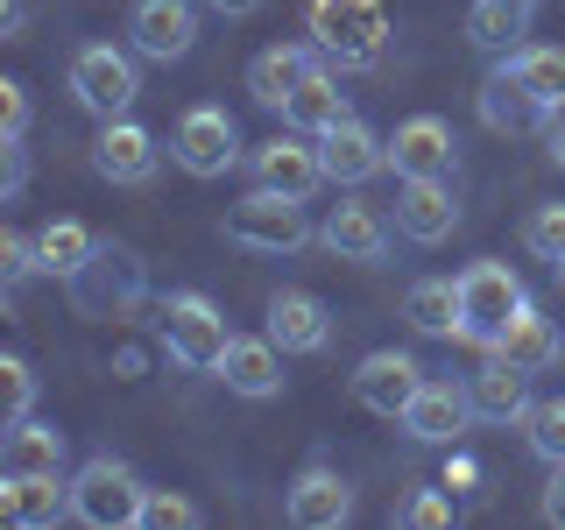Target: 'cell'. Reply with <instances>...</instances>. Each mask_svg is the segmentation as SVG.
I'll return each instance as SVG.
<instances>
[{"mask_svg": "<svg viewBox=\"0 0 565 530\" xmlns=\"http://www.w3.org/2000/svg\"><path fill=\"white\" fill-rule=\"evenodd\" d=\"M509 8H523V14H530V8H537V0H509Z\"/></svg>", "mask_w": 565, "mask_h": 530, "instance_id": "obj_45", "label": "cell"}, {"mask_svg": "<svg viewBox=\"0 0 565 530\" xmlns=\"http://www.w3.org/2000/svg\"><path fill=\"white\" fill-rule=\"evenodd\" d=\"M396 523H411V530H446V523H452V495H446V488H417L411 502L396 509Z\"/></svg>", "mask_w": 565, "mask_h": 530, "instance_id": "obj_35", "label": "cell"}, {"mask_svg": "<svg viewBox=\"0 0 565 530\" xmlns=\"http://www.w3.org/2000/svg\"><path fill=\"white\" fill-rule=\"evenodd\" d=\"M523 247H530L537 262H552V269H558V255H565V205H530Z\"/></svg>", "mask_w": 565, "mask_h": 530, "instance_id": "obj_34", "label": "cell"}, {"mask_svg": "<svg viewBox=\"0 0 565 530\" xmlns=\"http://www.w3.org/2000/svg\"><path fill=\"white\" fill-rule=\"evenodd\" d=\"M311 35L326 64L375 71L388 50V0H311Z\"/></svg>", "mask_w": 565, "mask_h": 530, "instance_id": "obj_1", "label": "cell"}, {"mask_svg": "<svg viewBox=\"0 0 565 530\" xmlns=\"http://www.w3.org/2000/svg\"><path fill=\"white\" fill-rule=\"evenodd\" d=\"M318 57L326 50H305V43H269L255 64H247V93H255V106H269V114H282V99L297 93V85L318 71Z\"/></svg>", "mask_w": 565, "mask_h": 530, "instance_id": "obj_22", "label": "cell"}, {"mask_svg": "<svg viewBox=\"0 0 565 530\" xmlns=\"http://www.w3.org/2000/svg\"><path fill=\"white\" fill-rule=\"evenodd\" d=\"M318 135H276V141H262L255 156H247V170H255V184L262 191H282V199H311L318 184H332L326 177V156L311 149Z\"/></svg>", "mask_w": 565, "mask_h": 530, "instance_id": "obj_9", "label": "cell"}, {"mask_svg": "<svg viewBox=\"0 0 565 530\" xmlns=\"http://www.w3.org/2000/svg\"><path fill=\"white\" fill-rule=\"evenodd\" d=\"M481 120L494 135H530V128H552V114H544L537 99L523 93V78L509 64H494L488 71V85H481Z\"/></svg>", "mask_w": 565, "mask_h": 530, "instance_id": "obj_26", "label": "cell"}, {"mask_svg": "<svg viewBox=\"0 0 565 530\" xmlns=\"http://www.w3.org/2000/svg\"><path fill=\"white\" fill-rule=\"evenodd\" d=\"M170 156H177V170H191V177H226L241 163V135H234V120H226V106H191L184 120H177V135H170Z\"/></svg>", "mask_w": 565, "mask_h": 530, "instance_id": "obj_8", "label": "cell"}, {"mask_svg": "<svg viewBox=\"0 0 565 530\" xmlns=\"http://www.w3.org/2000/svg\"><path fill=\"white\" fill-rule=\"evenodd\" d=\"M318 241H326L340 262H382V255H388V220H382L375 205L347 199V205H332V212H326Z\"/></svg>", "mask_w": 565, "mask_h": 530, "instance_id": "obj_23", "label": "cell"}, {"mask_svg": "<svg viewBox=\"0 0 565 530\" xmlns=\"http://www.w3.org/2000/svg\"><path fill=\"white\" fill-rule=\"evenodd\" d=\"M0 35H22V0H0Z\"/></svg>", "mask_w": 565, "mask_h": 530, "instance_id": "obj_43", "label": "cell"}, {"mask_svg": "<svg viewBox=\"0 0 565 530\" xmlns=\"http://www.w3.org/2000/svg\"><path fill=\"white\" fill-rule=\"evenodd\" d=\"M35 411V368L22 353H0V424H22Z\"/></svg>", "mask_w": 565, "mask_h": 530, "instance_id": "obj_33", "label": "cell"}, {"mask_svg": "<svg viewBox=\"0 0 565 530\" xmlns=\"http://www.w3.org/2000/svg\"><path fill=\"white\" fill-rule=\"evenodd\" d=\"M467 396H473V417H488V424H523L530 417V375L509 368L502 353H488V368L467 382Z\"/></svg>", "mask_w": 565, "mask_h": 530, "instance_id": "obj_25", "label": "cell"}, {"mask_svg": "<svg viewBox=\"0 0 565 530\" xmlns=\"http://www.w3.org/2000/svg\"><path fill=\"white\" fill-rule=\"evenodd\" d=\"M282 509H290L297 530H340V523L353 517V488L340 481V467L311 459V467L290 481V495H282Z\"/></svg>", "mask_w": 565, "mask_h": 530, "instance_id": "obj_14", "label": "cell"}, {"mask_svg": "<svg viewBox=\"0 0 565 530\" xmlns=\"http://www.w3.org/2000/svg\"><path fill=\"white\" fill-rule=\"evenodd\" d=\"M523 8H509V0H473L467 14V43L473 50H494V57H509V50H523Z\"/></svg>", "mask_w": 565, "mask_h": 530, "instance_id": "obj_31", "label": "cell"}, {"mask_svg": "<svg viewBox=\"0 0 565 530\" xmlns=\"http://www.w3.org/2000/svg\"><path fill=\"white\" fill-rule=\"evenodd\" d=\"M417 389H424V368L411 361V353H396V347L367 353V361L353 368V403H361V411H375V417H403Z\"/></svg>", "mask_w": 565, "mask_h": 530, "instance_id": "obj_11", "label": "cell"}, {"mask_svg": "<svg viewBox=\"0 0 565 530\" xmlns=\"http://www.w3.org/2000/svg\"><path fill=\"white\" fill-rule=\"evenodd\" d=\"M473 474H481V467H473V459H452V467H446V488H467Z\"/></svg>", "mask_w": 565, "mask_h": 530, "instance_id": "obj_44", "label": "cell"}, {"mask_svg": "<svg viewBox=\"0 0 565 530\" xmlns=\"http://www.w3.org/2000/svg\"><path fill=\"white\" fill-rule=\"evenodd\" d=\"M199 8L205 0H135V57H149V64H177V57H191V43H199Z\"/></svg>", "mask_w": 565, "mask_h": 530, "instance_id": "obj_10", "label": "cell"}, {"mask_svg": "<svg viewBox=\"0 0 565 530\" xmlns=\"http://www.w3.org/2000/svg\"><path fill=\"white\" fill-rule=\"evenodd\" d=\"M523 432H530V453H537L544 467H565V396H544V403H530Z\"/></svg>", "mask_w": 565, "mask_h": 530, "instance_id": "obj_32", "label": "cell"}, {"mask_svg": "<svg viewBox=\"0 0 565 530\" xmlns=\"http://www.w3.org/2000/svg\"><path fill=\"white\" fill-rule=\"evenodd\" d=\"M205 8H212V14H226V22H241V14H255L262 0H205Z\"/></svg>", "mask_w": 565, "mask_h": 530, "instance_id": "obj_42", "label": "cell"}, {"mask_svg": "<svg viewBox=\"0 0 565 530\" xmlns=\"http://www.w3.org/2000/svg\"><path fill=\"white\" fill-rule=\"evenodd\" d=\"M544 523L565 530V467H552V481H544Z\"/></svg>", "mask_w": 565, "mask_h": 530, "instance_id": "obj_40", "label": "cell"}, {"mask_svg": "<svg viewBox=\"0 0 565 530\" xmlns=\"http://www.w3.org/2000/svg\"><path fill=\"white\" fill-rule=\"evenodd\" d=\"M544 149H552V163L565 170V114H552V128H544Z\"/></svg>", "mask_w": 565, "mask_h": 530, "instance_id": "obj_41", "label": "cell"}, {"mask_svg": "<svg viewBox=\"0 0 565 530\" xmlns=\"http://www.w3.org/2000/svg\"><path fill=\"white\" fill-rule=\"evenodd\" d=\"M141 523H156V530H191V523H199V509H191L184 495H170V488H149V502H141Z\"/></svg>", "mask_w": 565, "mask_h": 530, "instance_id": "obj_36", "label": "cell"}, {"mask_svg": "<svg viewBox=\"0 0 565 530\" xmlns=\"http://www.w3.org/2000/svg\"><path fill=\"white\" fill-rule=\"evenodd\" d=\"M141 290H149L141 262L128 255V247H114V241H99L93 262L71 276V305H78V318H120V311L141 305Z\"/></svg>", "mask_w": 565, "mask_h": 530, "instance_id": "obj_6", "label": "cell"}, {"mask_svg": "<svg viewBox=\"0 0 565 530\" xmlns=\"http://www.w3.org/2000/svg\"><path fill=\"white\" fill-rule=\"evenodd\" d=\"M516 305H530L523 297V276L509 269V262H467V269H459V340L467 347H494V332L509 326V318H516Z\"/></svg>", "mask_w": 565, "mask_h": 530, "instance_id": "obj_2", "label": "cell"}, {"mask_svg": "<svg viewBox=\"0 0 565 530\" xmlns=\"http://www.w3.org/2000/svg\"><path fill=\"white\" fill-rule=\"evenodd\" d=\"M488 353H502V361H509V368H523V375H544V368H558L565 340H558V326H552V318H544L537 305H516V318L494 332V347H488Z\"/></svg>", "mask_w": 565, "mask_h": 530, "instance_id": "obj_19", "label": "cell"}, {"mask_svg": "<svg viewBox=\"0 0 565 530\" xmlns=\"http://www.w3.org/2000/svg\"><path fill=\"white\" fill-rule=\"evenodd\" d=\"M226 340H234V332H226V318H220V305H212V297H199V290L163 297V347H170V361H177V368L220 375Z\"/></svg>", "mask_w": 565, "mask_h": 530, "instance_id": "obj_5", "label": "cell"}, {"mask_svg": "<svg viewBox=\"0 0 565 530\" xmlns=\"http://www.w3.org/2000/svg\"><path fill=\"white\" fill-rule=\"evenodd\" d=\"M403 318L424 332V340H459V276H424L411 283V297H403Z\"/></svg>", "mask_w": 565, "mask_h": 530, "instance_id": "obj_29", "label": "cell"}, {"mask_svg": "<svg viewBox=\"0 0 565 530\" xmlns=\"http://www.w3.org/2000/svg\"><path fill=\"white\" fill-rule=\"evenodd\" d=\"M226 241L234 247H255V255H297L311 241V220H305V199H282V191H247V199L226 212Z\"/></svg>", "mask_w": 565, "mask_h": 530, "instance_id": "obj_4", "label": "cell"}, {"mask_svg": "<svg viewBox=\"0 0 565 530\" xmlns=\"http://www.w3.org/2000/svg\"><path fill=\"white\" fill-rule=\"evenodd\" d=\"M29 269H35V234H14V226H8V234H0V283L14 290Z\"/></svg>", "mask_w": 565, "mask_h": 530, "instance_id": "obj_37", "label": "cell"}, {"mask_svg": "<svg viewBox=\"0 0 565 530\" xmlns=\"http://www.w3.org/2000/svg\"><path fill=\"white\" fill-rule=\"evenodd\" d=\"M141 93V71L128 50H114V43H85L78 57H71V99L85 106V114H99V120H120L135 106Z\"/></svg>", "mask_w": 565, "mask_h": 530, "instance_id": "obj_7", "label": "cell"}, {"mask_svg": "<svg viewBox=\"0 0 565 530\" xmlns=\"http://www.w3.org/2000/svg\"><path fill=\"white\" fill-rule=\"evenodd\" d=\"M502 64L523 78V93L537 99L544 114H565V50L558 43H523V50H509Z\"/></svg>", "mask_w": 565, "mask_h": 530, "instance_id": "obj_28", "label": "cell"}, {"mask_svg": "<svg viewBox=\"0 0 565 530\" xmlns=\"http://www.w3.org/2000/svg\"><path fill=\"white\" fill-rule=\"evenodd\" d=\"M0 474H64V432L43 417L0 424Z\"/></svg>", "mask_w": 565, "mask_h": 530, "instance_id": "obj_24", "label": "cell"}, {"mask_svg": "<svg viewBox=\"0 0 565 530\" xmlns=\"http://www.w3.org/2000/svg\"><path fill=\"white\" fill-rule=\"evenodd\" d=\"M318 156H326V177L332 184H367L375 170H388V141L367 128V120H340V128L318 135Z\"/></svg>", "mask_w": 565, "mask_h": 530, "instance_id": "obj_17", "label": "cell"}, {"mask_svg": "<svg viewBox=\"0 0 565 530\" xmlns=\"http://www.w3.org/2000/svg\"><path fill=\"white\" fill-rule=\"evenodd\" d=\"M452 163H459V141L438 114L396 120V135H388V170L396 177H452Z\"/></svg>", "mask_w": 565, "mask_h": 530, "instance_id": "obj_12", "label": "cell"}, {"mask_svg": "<svg viewBox=\"0 0 565 530\" xmlns=\"http://www.w3.org/2000/svg\"><path fill=\"white\" fill-rule=\"evenodd\" d=\"M269 340L282 353H318L332 340V311H326V297H311V290H276L269 297Z\"/></svg>", "mask_w": 565, "mask_h": 530, "instance_id": "obj_20", "label": "cell"}, {"mask_svg": "<svg viewBox=\"0 0 565 530\" xmlns=\"http://www.w3.org/2000/svg\"><path fill=\"white\" fill-rule=\"evenodd\" d=\"M156 156H163V149H156V135L141 128V120H128V114L106 120L99 141H93V170L106 177V184H149Z\"/></svg>", "mask_w": 565, "mask_h": 530, "instance_id": "obj_16", "label": "cell"}, {"mask_svg": "<svg viewBox=\"0 0 565 530\" xmlns=\"http://www.w3.org/2000/svg\"><path fill=\"white\" fill-rule=\"evenodd\" d=\"M93 226H78V220H50L43 234H35V269L43 276H57V283H71L85 269V262H93Z\"/></svg>", "mask_w": 565, "mask_h": 530, "instance_id": "obj_30", "label": "cell"}, {"mask_svg": "<svg viewBox=\"0 0 565 530\" xmlns=\"http://www.w3.org/2000/svg\"><path fill=\"white\" fill-rule=\"evenodd\" d=\"M396 226H403L417 247L452 241V226H459L452 177H403V191H396Z\"/></svg>", "mask_w": 565, "mask_h": 530, "instance_id": "obj_13", "label": "cell"}, {"mask_svg": "<svg viewBox=\"0 0 565 530\" xmlns=\"http://www.w3.org/2000/svg\"><path fill=\"white\" fill-rule=\"evenodd\" d=\"M57 517H71V481L64 474H0V523L50 530Z\"/></svg>", "mask_w": 565, "mask_h": 530, "instance_id": "obj_15", "label": "cell"}, {"mask_svg": "<svg viewBox=\"0 0 565 530\" xmlns=\"http://www.w3.org/2000/svg\"><path fill=\"white\" fill-rule=\"evenodd\" d=\"M29 184V156H22V141H0V191H8V199H14V191H22Z\"/></svg>", "mask_w": 565, "mask_h": 530, "instance_id": "obj_39", "label": "cell"}, {"mask_svg": "<svg viewBox=\"0 0 565 530\" xmlns=\"http://www.w3.org/2000/svg\"><path fill=\"white\" fill-rule=\"evenodd\" d=\"M467 417H473V396H467V389L424 375V389L411 396V411H403V432L424 438V446H452V438L467 432Z\"/></svg>", "mask_w": 565, "mask_h": 530, "instance_id": "obj_18", "label": "cell"}, {"mask_svg": "<svg viewBox=\"0 0 565 530\" xmlns=\"http://www.w3.org/2000/svg\"><path fill=\"white\" fill-rule=\"evenodd\" d=\"M353 114L347 93H340V78H332L326 64L311 71L305 85H297L290 99H282V128H297V135H326V128H340V120Z\"/></svg>", "mask_w": 565, "mask_h": 530, "instance_id": "obj_27", "label": "cell"}, {"mask_svg": "<svg viewBox=\"0 0 565 530\" xmlns=\"http://www.w3.org/2000/svg\"><path fill=\"white\" fill-rule=\"evenodd\" d=\"M220 382L234 389V396H247V403H269L276 389H282V347L262 332V340H226V361H220Z\"/></svg>", "mask_w": 565, "mask_h": 530, "instance_id": "obj_21", "label": "cell"}, {"mask_svg": "<svg viewBox=\"0 0 565 530\" xmlns=\"http://www.w3.org/2000/svg\"><path fill=\"white\" fill-rule=\"evenodd\" d=\"M141 502H149V488L120 459H85L71 474V523H85V530H128L141 523Z\"/></svg>", "mask_w": 565, "mask_h": 530, "instance_id": "obj_3", "label": "cell"}, {"mask_svg": "<svg viewBox=\"0 0 565 530\" xmlns=\"http://www.w3.org/2000/svg\"><path fill=\"white\" fill-rule=\"evenodd\" d=\"M558 283H565V255H558Z\"/></svg>", "mask_w": 565, "mask_h": 530, "instance_id": "obj_46", "label": "cell"}, {"mask_svg": "<svg viewBox=\"0 0 565 530\" xmlns=\"http://www.w3.org/2000/svg\"><path fill=\"white\" fill-rule=\"evenodd\" d=\"M0 128H8L14 141L29 135V85L22 78H0Z\"/></svg>", "mask_w": 565, "mask_h": 530, "instance_id": "obj_38", "label": "cell"}]
</instances>
